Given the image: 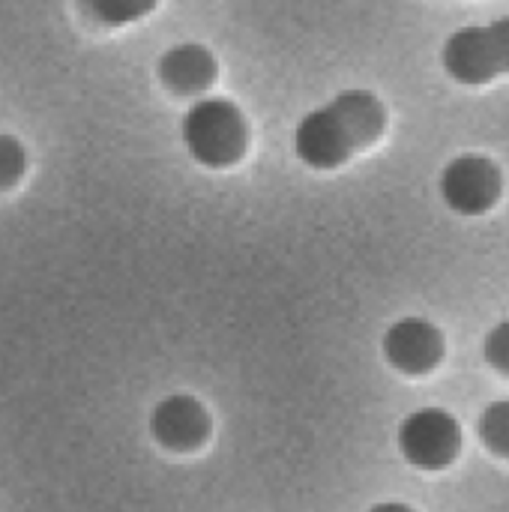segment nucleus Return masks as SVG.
Here are the masks:
<instances>
[{"mask_svg": "<svg viewBox=\"0 0 509 512\" xmlns=\"http://www.w3.org/2000/svg\"><path fill=\"white\" fill-rule=\"evenodd\" d=\"M180 138L198 165L231 168L249 150V123L237 102L204 96L183 114Z\"/></svg>", "mask_w": 509, "mask_h": 512, "instance_id": "obj_2", "label": "nucleus"}, {"mask_svg": "<svg viewBox=\"0 0 509 512\" xmlns=\"http://www.w3.org/2000/svg\"><path fill=\"white\" fill-rule=\"evenodd\" d=\"M441 66L465 87H483L509 75V15L453 30L441 48Z\"/></svg>", "mask_w": 509, "mask_h": 512, "instance_id": "obj_3", "label": "nucleus"}, {"mask_svg": "<svg viewBox=\"0 0 509 512\" xmlns=\"http://www.w3.org/2000/svg\"><path fill=\"white\" fill-rule=\"evenodd\" d=\"M396 444L408 465L420 471H441L456 462L462 447V432L450 411L420 408L399 423Z\"/></svg>", "mask_w": 509, "mask_h": 512, "instance_id": "obj_5", "label": "nucleus"}, {"mask_svg": "<svg viewBox=\"0 0 509 512\" xmlns=\"http://www.w3.org/2000/svg\"><path fill=\"white\" fill-rule=\"evenodd\" d=\"M483 354H486V363H489L495 372L509 375V321L495 324V327L486 333Z\"/></svg>", "mask_w": 509, "mask_h": 512, "instance_id": "obj_12", "label": "nucleus"}, {"mask_svg": "<svg viewBox=\"0 0 509 512\" xmlns=\"http://www.w3.org/2000/svg\"><path fill=\"white\" fill-rule=\"evenodd\" d=\"M369 512H414L408 504H399V501H384V504H375Z\"/></svg>", "mask_w": 509, "mask_h": 512, "instance_id": "obj_13", "label": "nucleus"}, {"mask_svg": "<svg viewBox=\"0 0 509 512\" xmlns=\"http://www.w3.org/2000/svg\"><path fill=\"white\" fill-rule=\"evenodd\" d=\"M384 360L402 375H426L444 357V336L426 318H402L381 339Z\"/></svg>", "mask_w": 509, "mask_h": 512, "instance_id": "obj_6", "label": "nucleus"}, {"mask_svg": "<svg viewBox=\"0 0 509 512\" xmlns=\"http://www.w3.org/2000/svg\"><path fill=\"white\" fill-rule=\"evenodd\" d=\"M441 201L459 216H483L504 195V171L483 153H462L450 159L438 177Z\"/></svg>", "mask_w": 509, "mask_h": 512, "instance_id": "obj_4", "label": "nucleus"}, {"mask_svg": "<svg viewBox=\"0 0 509 512\" xmlns=\"http://www.w3.org/2000/svg\"><path fill=\"white\" fill-rule=\"evenodd\" d=\"M477 435L483 447L501 459H509V402H492L477 420Z\"/></svg>", "mask_w": 509, "mask_h": 512, "instance_id": "obj_10", "label": "nucleus"}, {"mask_svg": "<svg viewBox=\"0 0 509 512\" xmlns=\"http://www.w3.org/2000/svg\"><path fill=\"white\" fill-rule=\"evenodd\" d=\"M75 3L90 21L105 24V27H123V24L147 18L159 0H75Z\"/></svg>", "mask_w": 509, "mask_h": 512, "instance_id": "obj_9", "label": "nucleus"}, {"mask_svg": "<svg viewBox=\"0 0 509 512\" xmlns=\"http://www.w3.org/2000/svg\"><path fill=\"white\" fill-rule=\"evenodd\" d=\"M219 75V63L210 48L198 42H183L168 48L159 57V81L180 96H198L213 87Z\"/></svg>", "mask_w": 509, "mask_h": 512, "instance_id": "obj_8", "label": "nucleus"}, {"mask_svg": "<svg viewBox=\"0 0 509 512\" xmlns=\"http://www.w3.org/2000/svg\"><path fill=\"white\" fill-rule=\"evenodd\" d=\"M150 432L165 450H195L210 432V417L192 396H168L150 414Z\"/></svg>", "mask_w": 509, "mask_h": 512, "instance_id": "obj_7", "label": "nucleus"}, {"mask_svg": "<svg viewBox=\"0 0 509 512\" xmlns=\"http://www.w3.org/2000/svg\"><path fill=\"white\" fill-rule=\"evenodd\" d=\"M384 129L387 105L381 96L363 87H348L297 123L294 153L312 171H336L360 150L378 144Z\"/></svg>", "mask_w": 509, "mask_h": 512, "instance_id": "obj_1", "label": "nucleus"}, {"mask_svg": "<svg viewBox=\"0 0 509 512\" xmlns=\"http://www.w3.org/2000/svg\"><path fill=\"white\" fill-rule=\"evenodd\" d=\"M24 168H27V153L21 141L12 135H0V189L18 183Z\"/></svg>", "mask_w": 509, "mask_h": 512, "instance_id": "obj_11", "label": "nucleus"}]
</instances>
